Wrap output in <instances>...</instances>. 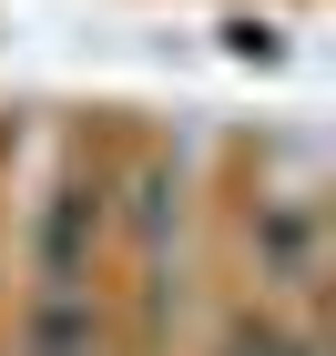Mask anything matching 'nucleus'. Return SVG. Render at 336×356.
Wrapping results in <instances>:
<instances>
[{
	"mask_svg": "<svg viewBox=\"0 0 336 356\" xmlns=\"http://www.w3.org/2000/svg\"><path fill=\"white\" fill-rule=\"evenodd\" d=\"M245 245L265 254V285L316 296V275H326V214H316L306 193H265V204L245 214Z\"/></svg>",
	"mask_w": 336,
	"mask_h": 356,
	"instance_id": "nucleus-1",
	"label": "nucleus"
},
{
	"mask_svg": "<svg viewBox=\"0 0 336 356\" xmlns=\"http://www.w3.org/2000/svg\"><path fill=\"white\" fill-rule=\"evenodd\" d=\"M102 245V193L92 184H61L31 224V265H41V296H82V265Z\"/></svg>",
	"mask_w": 336,
	"mask_h": 356,
	"instance_id": "nucleus-2",
	"label": "nucleus"
},
{
	"mask_svg": "<svg viewBox=\"0 0 336 356\" xmlns=\"http://www.w3.org/2000/svg\"><path fill=\"white\" fill-rule=\"evenodd\" d=\"M21 356H102V316L92 296H41L21 326Z\"/></svg>",
	"mask_w": 336,
	"mask_h": 356,
	"instance_id": "nucleus-3",
	"label": "nucleus"
},
{
	"mask_svg": "<svg viewBox=\"0 0 336 356\" xmlns=\"http://www.w3.org/2000/svg\"><path fill=\"white\" fill-rule=\"evenodd\" d=\"M214 356H326V346H316L306 326H275V316H234Z\"/></svg>",
	"mask_w": 336,
	"mask_h": 356,
	"instance_id": "nucleus-4",
	"label": "nucleus"
}]
</instances>
